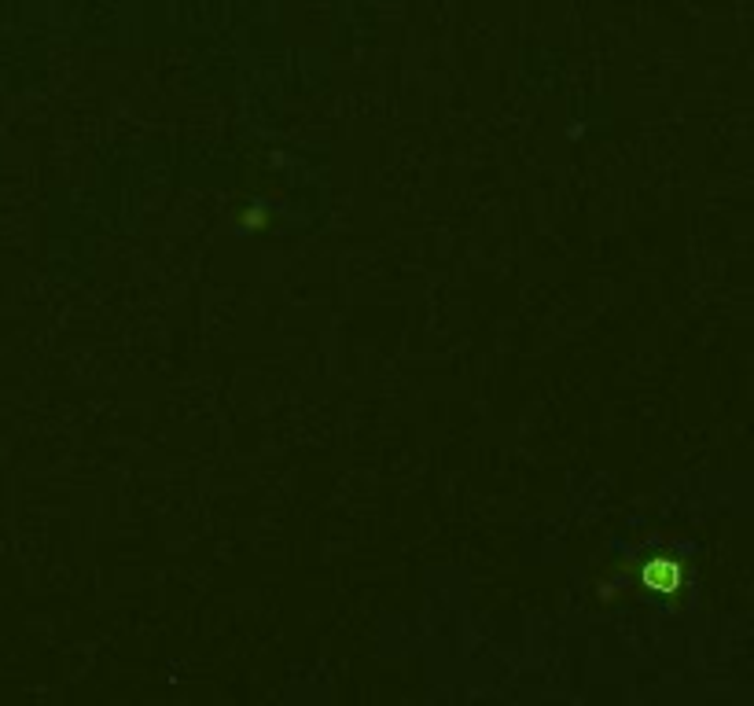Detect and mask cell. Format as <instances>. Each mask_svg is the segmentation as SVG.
Masks as SVG:
<instances>
[{
    "label": "cell",
    "instance_id": "6da1fadb",
    "mask_svg": "<svg viewBox=\"0 0 754 706\" xmlns=\"http://www.w3.org/2000/svg\"><path fill=\"white\" fill-rule=\"evenodd\" d=\"M640 585L644 589H652V593H677L681 589V567H677V559H648L644 567H640Z\"/></svg>",
    "mask_w": 754,
    "mask_h": 706
}]
</instances>
